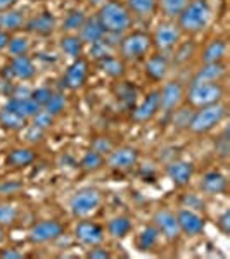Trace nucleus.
I'll use <instances>...</instances> for the list:
<instances>
[{"mask_svg":"<svg viewBox=\"0 0 230 259\" xmlns=\"http://www.w3.org/2000/svg\"><path fill=\"white\" fill-rule=\"evenodd\" d=\"M74 240L83 247H94V245H100L106 242V228L97 221L90 218H82L74 225L73 230Z\"/></svg>","mask_w":230,"mask_h":259,"instance_id":"9d476101","label":"nucleus"},{"mask_svg":"<svg viewBox=\"0 0 230 259\" xmlns=\"http://www.w3.org/2000/svg\"><path fill=\"white\" fill-rule=\"evenodd\" d=\"M216 228L221 235L228 237L230 235V211L228 209H223L220 212V216L216 218Z\"/></svg>","mask_w":230,"mask_h":259,"instance_id":"c03bdc74","label":"nucleus"},{"mask_svg":"<svg viewBox=\"0 0 230 259\" xmlns=\"http://www.w3.org/2000/svg\"><path fill=\"white\" fill-rule=\"evenodd\" d=\"M64 235V227L59 220L56 218H45L36 223H33L28 230V240L33 245H45L50 242L59 240Z\"/></svg>","mask_w":230,"mask_h":259,"instance_id":"6e6552de","label":"nucleus"},{"mask_svg":"<svg viewBox=\"0 0 230 259\" xmlns=\"http://www.w3.org/2000/svg\"><path fill=\"white\" fill-rule=\"evenodd\" d=\"M161 235L158 228L152 223H147L140 228V232L135 235V247L140 252H150L160 245Z\"/></svg>","mask_w":230,"mask_h":259,"instance_id":"a878e982","label":"nucleus"},{"mask_svg":"<svg viewBox=\"0 0 230 259\" xmlns=\"http://www.w3.org/2000/svg\"><path fill=\"white\" fill-rule=\"evenodd\" d=\"M104 166H106V157L100 156L99 152H95L92 149L87 150L80 157V162H78V168L85 171V173H95V171L102 169Z\"/></svg>","mask_w":230,"mask_h":259,"instance_id":"2f4dec72","label":"nucleus"},{"mask_svg":"<svg viewBox=\"0 0 230 259\" xmlns=\"http://www.w3.org/2000/svg\"><path fill=\"white\" fill-rule=\"evenodd\" d=\"M114 147H116L114 142H112L109 137H106V135H99V137H95V139L90 142V149L95 150V152H99L100 156H104V157H106Z\"/></svg>","mask_w":230,"mask_h":259,"instance_id":"ea45409f","label":"nucleus"},{"mask_svg":"<svg viewBox=\"0 0 230 259\" xmlns=\"http://www.w3.org/2000/svg\"><path fill=\"white\" fill-rule=\"evenodd\" d=\"M140 162V150L133 145H120L106 156V166L116 173H128Z\"/></svg>","mask_w":230,"mask_h":259,"instance_id":"1a4fd4ad","label":"nucleus"},{"mask_svg":"<svg viewBox=\"0 0 230 259\" xmlns=\"http://www.w3.org/2000/svg\"><path fill=\"white\" fill-rule=\"evenodd\" d=\"M19 209L11 202H0V225L4 228L12 227L18 221Z\"/></svg>","mask_w":230,"mask_h":259,"instance_id":"58836bf2","label":"nucleus"},{"mask_svg":"<svg viewBox=\"0 0 230 259\" xmlns=\"http://www.w3.org/2000/svg\"><path fill=\"white\" fill-rule=\"evenodd\" d=\"M4 242H6V228L0 225V245H2Z\"/></svg>","mask_w":230,"mask_h":259,"instance_id":"3c124183","label":"nucleus"},{"mask_svg":"<svg viewBox=\"0 0 230 259\" xmlns=\"http://www.w3.org/2000/svg\"><path fill=\"white\" fill-rule=\"evenodd\" d=\"M118 50L123 61H142L152 52V40L145 31H127L118 44Z\"/></svg>","mask_w":230,"mask_h":259,"instance_id":"423d86ee","label":"nucleus"},{"mask_svg":"<svg viewBox=\"0 0 230 259\" xmlns=\"http://www.w3.org/2000/svg\"><path fill=\"white\" fill-rule=\"evenodd\" d=\"M150 223L158 228L161 239H165L166 242H177L182 237L180 233V227H178V220L175 211L168 209V207H160L152 212V218H150Z\"/></svg>","mask_w":230,"mask_h":259,"instance_id":"9b49d317","label":"nucleus"},{"mask_svg":"<svg viewBox=\"0 0 230 259\" xmlns=\"http://www.w3.org/2000/svg\"><path fill=\"white\" fill-rule=\"evenodd\" d=\"M177 220H178V227H180V233L185 237H199L204 233L206 230V218L201 214V211L190 209V207H180L177 212Z\"/></svg>","mask_w":230,"mask_h":259,"instance_id":"ddd939ff","label":"nucleus"},{"mask_svg":"<svg viewBox=\"0 0 230 259\" xmlns=\"http://www.w3.org/2000/svg\"><path fill=\"white\" fill-rule=\"evenodd\" d=\"M170 73V59L163 52H150L144 59V74L152 83L166 81Z\"/></svg>","mask_w":230,"mask_h":259,"instance_id":"2eb2a0df","label":"nucleus"},{"mask_svg":"<svg viewBox=\"0 0 230 259\" xmlns=\"http://www.w3.org/2000/svg\"><path fill=\"white\" fill-rule=\"evenodd\" d=\"M24 23H26V18H24V12L16 11L14 7L9 11L0 12V30L7 31L11 35H14L16 31L23 30Z\"/></svg>","mask_w":230,"mask_h":259,"instance_id":"c756f323","label":"nucleus"},{"mask_svg":"<svg viewBox=\"0 0 230 259\" xmlns=\"http://www.w3.org/2000/svg\"><path fill=\"white\" fill-rule=\"evenodd\" d=\"M211 19L213 9L210 0H189L175 23L185 35H199L210 26Z\"/></svg>","mask_w":230,"mask_h":259,"instance_id":"f257e3e1","label":"nucleus"},{"mask_svg":"<svg viewBox=\"0 0 230 259\" xmlns=\"http://www.w3.org/2000/svg\"><path fill=\"white\" fill-rule=\"evenodd\" d=\"M227 57V41L223 38H213L204 45L201 52V64H213V62H223Z\"/></svg>","mask_w":230,"mask_h":259,"instance_id":"bb28decb","label":"nucleus"},{"mask_svg":"<svg viewBox=\"0 0 230 259\" xmlns=\"http://www.w3.org/2000/svg\"><path fill=\"white\" fill-rule=\"evenodd\" d=\"M52 92L54 90H50L49 87H36L35 90L30 92V97L35 100L40 107H44L45 102H47V100L50 99V95H52Z\"/></svg>","mask_w":230,"mask_h":259,"instance_id":"37998d69","label":"nucleus"},{"mask_svg":"<svg viewBox=\"0 0 230 259\" xmlns=\"http://www.w3.org/2000/svg\"><path fill=\"white\" fill-rule=\"evenodd\" d=\"M78 36H80L85 45H94V44H97V41L106 38L107 33L104 31L97 16H87L85 23H83V26L80 28V31H78Z\"/></svg>","mask_w":230,"mask_h":259,"instance_id":"5701e85b","label":"nucleus"},{"mask_svg":"<svg viewBox=\"0 0 230 259\" xmlns=\"http://www.w3.org/2000/svg\"><path fill=\"white\" fill-rule=\"evenodd\" d=\"M26 123H28L26 119L21 118V116H18L16 112L6 109V107L0 111V126H2L4 130L18 132V130H23L24 126H26Z\"/></svg>","mask_w":230,"mask_h":259,"instance_id":"f704fd0d","label":"nucleus"},{"mask_svg":"<svg viewBox=\"0 0 230 259\" xmlns=\"http://www.w3.org/2000/svg\"><path fill=\"white\" fill-rule=\"evenodd\" d=\"M6 109L16 112L21 118L30 121L33 116H36L42 111V107L30 97V95H12V97L7 100Z\"/></svg>","mask_w":230,"mask_h":259,"instance_id":"412c9836","label":"nucleus"},{"mask_svg":"<svg viewBox=\"0 0 230 259\" xmlns=\"http://www.w3.org/2000/svg\"><path fill=\"white\" fill-rule=\"evenodd\" d=\"M104 202L102 192L95 187H83L71 194L68 200V207L73 218L82 220V218H90L95 212L100 209Z\"/></svg>","mask_w":230,"mask_h":259,"instance_id":"7ed1b4c3","label":"nucleus"},{"mask_svg":"<svg viewBox=\"0 0 230 259\" xmlns=\"http://www.w3.org/2000/svg\"><path fill=\"white\" fill-rule=\"evenodd\" d=\"M225 114H227V107L223 102H216L206 107H199L196 109L194 114L189 118L187 128L194 135H206V133L213 132L218 124L223 121Z\"/></svg>","mask_w":230,"mask_h":259,"instance_id":"39448f33","label":"nucleus"},{"mask_svg":"<svg viewBox=\"0 0 230 259\" xmlns=\"http://www.w3.org/2000/svg\"><path fill=\"white\" fill-rule=\"evenodd\" d=\"M9 40H11V33L0 30V52H6L7 45H9Z\"/></svg>","mask_w":230,"mask_h":259,"instance_id":"de8ad7c7","label":"nucleus"},{"mask_svg":"<svg viewBox=\"0 0 230 259\" xmlns=\"http://www.w3.org/2000/svg\"><path fill=\"white\" fill-rule=\"evenodd\" d=\"M97 19L102 24L104 31L111 36H120L130 31L132 14L128 12L127 6L120 0H107L97 9Z\"/></svg>","mask_w":230,"mask_h":259,"instance_id":"f03ea898","label":"nucleus"},{"mask_svg":"<svg viewBox=\"0 0 230 259\" xmlns=\"http://www.w3.org/2000/svg\"><path fill=\"white\" fill-rule=\"evenodd\" d=\"M189 0H158V7L170 21H177Z\"/></svg>","mask_w":230,"mask_h":259,"instance_id":"c9c22d12","label":"nucleus"},{"mask_svg":"<svg viewBox=\"0 0 230 259\" xmlns=\"http://www.w3.org/2000/svg\"><path fill=\"white\" fill-rule=\"evenodd\" d=\"M199 190L203 192L204 195H210V197L223 195V194H227V190H228V180L220 169H208L206 173L201 177Z\"/></svg>","mask_w":230,"mask_h":259,"instance_id":"a211bd4d","label":"nucleus"},{"mask_svg":"<svg viewBox=\"0 0 230 259\" xmlns=\"http://www.w3.org/2000/svg\"><path fill=\"white\" fill-rule=\"evenodd\" d=\"M6 90H7V80L0 74V95L6 94Z\"/></svg>","mask_w":230,"mask_h":259,"instance_id":"8fccbe9b","label":"nucleus"},{"mask_svg":"<svg viewBox=\"0 0 230 259\" xmlns=\"http://www.w3.org/2000/svg\"><path fill=\"white\" fill-rule=\"evenodd\" d=\"M87 19V14L83 9H71L68 14L64 16L62 19V24H61V30L64 33H78L80 28L83 26Z\"/></svg>","mask_w":230,"mask_h":259,"instance_id":"473e14b6","label":"nucleus"},{"mask_svg":"<svg viewBox=\"0 0 230 259\" xmlns=\"http://www.w3.org/2000/svg\"><path fill=\"white\" fill-rule=\"evenodd\" d=\"M90 73V64L85 57H78V59H73L68 64V68L64 69L61 78V83L66 90H80L83 89V85L87 83V78H89Z\"/></svg>","mask_w":230,"mask_h":259,"instance_id":"f8f14e48","label":"nucleus"},{"mask_svg":"<svg viewBox=\"0 0 230 259\" xmlns=\"http://www.w3.org/2000/svg\"><path fill=\"white\" fill-rule=\"evenodd\" d=\"M89 2H90V4H94V6H97V9H99V7L102 6L104 2H107V0H89Z\"/></svg>","mask_w":230,"mask_h":259,"instance_id":"603ef678","label":"nucleus"},{"mask_svg":"<svg viewBox=\"0 0 230 259\" xmlns=\"http://www.w3.org/2000/svg\"><path fill=\"white\" fill-rule=\"evenodd\" d=\"M104 228H106V235H109L111 239L123 240L133 232V221L127 214H116L107 221Z\"/></svg>","mask_w":230,"mask_h":259,"instance_id":"b1692460","label":"nucleus"},{"mask_svg":"<svg viewBox=\"0 0 230 259\" xmlns=\"http://www.w3.org/2000/svg\"><path fill=\"white\" fill-rule=\"evenodd\" d=\"M161 111L160 106V89L150 90L147 95H144V99L137 104L132 109V121L135 123H147L152 118H156L158 112Z\"/></svg>","mask_w":230,"mask_h":259,"instance_id":"f3484780","label":"nucleus"},{"mask_svg":"<svg viewBox=\"0 0 230 259\" xmlns=\"http://www.w3.org/2000/svg\"><path fill=\"white\" fill-rule=\"evenodd\" d=\"M18 2H19V0H0V12L12 9V7H14Z\"/></svg>","mask_w":230,"mask_h":259,"instance_id":"09e8293b","label":"nucleus"},{"mask_svg":"<svg viewBox=\"0 0 230 259\" xmlns=\"http://www.w3.org/2000/svg\"><path fill=\"white\" fill-rule=\"evenodd\" d=\"M192 56H196L194 40L180 41V44L173 49V62L175 64H185V62H189L192 59Z\"/></svg>","mask_w":230,"mask_h":259,"instance_id":"e433bc0d","label":"nucleus"},{"mask_svg":"<svg viewBox=\"0 0 230 259\" xmlns=\"http://www.w3.org/2000/svg\"><path fill=\"white\" fill-rule=\"evenodd\" d=\"M35 161H36V152L31 147H24V145L11 149L6 154V166L11 169H24L28 166H31Z\"/></svg>","mask_w":230,"mask_h":259,"instance_id":"4be33fe9","label":"nucleus"},{"mask_svg":"<svg viewBox=\"0 0 230 259\" xmlns=\"http://www.w3.org/2000/svg\"><path fill=\"white\" fill-rule=\"evenodd\" d=\"M0 257L2 259H23L26 257V254L23 250H19L18 247H6L0 249Z\"/></svg>","mask_w":230,"mask_h":259,"instance_id":"49530a36","label":"nucleus"},{"mask_svg":"<svg viewBox=\"0 0 230 259\" xmlns=\"http://www.w3.org/2000/svg\"><path fill=\"white\" fill-rule=\"evenodd\" d=\"M97 68L100 69V73H104L107 78L111 80H121L127 73V64L121 57L109 54V56H104L97 59Z\"/></svg>","mask_w":230,"mask_h":259,"instance_id":"393cba45","label":"nucleus"},{"mask_svg":"<svg viewBox=\"0 0 230 259\" xmlns=\"http://www.w3.org/2000/svg\"><path fill=\"white\" fill-rule=\"evenodd\" d=\"M6 69H9V74L18 81H31L36 76V66L30 56L11 57Z\"/></svg>","mask_w":230,"mask_h":259,"instance_id":"aec40b11","label":"nucleus"},{"mask_svg":"<svg viewBox=\"0 0 230 259\" xmlns=\"http://www.w3.org/2000/svg\"><path fill=\"white\" fill-rule=\"evenodd\" d=\"M31 49V41L26 35H11L9 45H7V52L11 57L16 56H28Z\"/></svg>","mask_w":230,"mask_h":259,"instance_id":"72a5a7b5","label":"nucleus"},{"mask_svg":"<svg viewBox=\"0 0 230 259\" xmlns=\"http://www.w3.org/2000/svg\"><path fill=\"white\" fill-rule=\"evenodd\" d=\"M59 50L66 57H69V59L73 61L83 56L85 44H83L82 38L78 36V33H64V36L59 40Z\"/></svg>","mask_w":230,"mask_h":259,"instance_id":"c85d7f7f","label":"nucleus"},{"mask_svg":"<svg viewBox=\"0 0 230 259\" xmlns=\"http://www.w3.org/2000/svg\"><path fill=\"white\" fill-rule=\"evenodd\" d=\"M128 12L132 18H150L158 11V0H125Z\"/></svg>","mask_w":230,"mask_h":259,"instance_id":"7c9ffc66","label":"nucleus"},{"mask_svg":"<svg viewBox=\"0 0 230 259\" xmlns=\"http://www.w3.org/2000/svg\"><path fill=\"white\" fill-rule=\"evenodd\" d=\"M165 173L175 187H178V189H185V187L192 182V178H194L196 166L192 161L175 159V161H171L166 164Z\"/></svg>","mask_w":230,"mask_h":259,"instance_id":"dca6fc26","label":"nucleus"},{"mask_svg":"<svg viewBox=\"0 0 230 259\" xmlns=\"http://www.w3.org/2000/svg\"><path fill=\"white\" fill-rule=\"evenodd\" d=\"M87 259H111L112 252L107 247H104V244L100 245H94V247H89L85 252Z\"/></svg>","mask_w":230,"mask_h":259,"instance_id":"79ce46f5","label":"nucleus"},{"mask_svg":"<svg viewBox=\"0 0 230 259\" xmlns=\"http://www.w3.org/2000/svg\"><path fill=\"white\" fill-rule=\"evenodd\" d=\"M182 35L178 24L175 21H163L156 26V30L150 35V40H152V49L156 52H171L178 44L182 41Z\"/></svg>","mask_w":230,"mask_h":259,"instance_id":"0eeeda50","label":"nucleus"},{"mask_svg":"<svg viewBox=\"0 0 230 259\" xmlns=\"http://www.w3.org/2000/svg\"><path fill=\"white\" fill-rule=\"evenodd\" d=\"M227 74V66L225 62H213V64H201L199 69L194 73L190 81H221L223 76Z\"/></svg>","mask_w":230,"mask_h":259,"instance_id":"cd10ccee","label":"nucleus"},{"mask_svg":"<svg viewBox=\"0 0 230 259\" xmlns=\"http://www.w3.org/2000/svg\"><path fill=\"white\" fill-rule=\"evenodd\" d=\"M185 100V87L178 80H168L163 81V87L160 89V106L161 111L173 112L180 107V104Z\"/></svg>","mask_w":230,"mask_h":259,"instance_id":"4468645a","label":"nucleus"},{"mask_svg":"<svg viewBox=\"0 0 230 259\" xmlns=\"http://www.w3.org/2000/svg\"><path fill=\"white\" fill-rule=\"evenodd\" d=\"M54 119H56L54 116H50L49 112H45L44 109H42L39 114L33 116V118H31V124H33V126H36V128H40V130H44V132H45V130H49L54 124Z\"/></svg>","mask_w":230,"mask_h":259,"instance_id":"a19ab883","label":"nucleus"},{"mask_svg":"<svg viewBox=\"0 0 230 259\" xmlns=\"http://www.w3.org/2000/svg\"><path fill=\"white\" fill-rule=\"evenodd\" d=\"M45 112H49L50 116H54V118H57V116L61 114L62 111L66 109V97L64 94H61V92H52V95H50V99L45 102V106L42 107Z\"/></svg>","mask_w":230,"mask_h":259,"instance_id":"4c0bfd02","label":"nucleus"},{"mask_svg":"<svg viewBox=\"0 0 230 259\" xmlns=\"http://www.w3.org/2000/svg\"><path fill=\"white\" fill-rule=\"evenodd\" d=\"M182 206L199 211L201 206H203V199H201L199 195H196V194H185V195H183V204H182Z\"/></svg>","mask_w":230,"mask_h":259,"instance_id":"a18cd8bd","label":"nucleus"},{"mask_svg":"<svg viewBox=\"0 0 230 259\" xmlns=\"http://www.w3.org/2000/svg\"><path fill=\"white\" fill-rule=\"evenodd\" d=\"M56 28H57V19L50 11L40 12V14L26 19V23H24V30L28 33H31V35H36V36L52 35V33L56 31Z\"/></svg>","mask_w":230,"mask_h":259,"instance_id":"6ab92c4d","label":"nucleus"},{"mask_svg":"<svg viewBox=\"0 0 230 259\" xmlns=\"http://www.w3.org/2000/svg\"><path fill=\"white\" fill-rule=\"evenodd\" d=\"M223 97H225V87L221 85V81H211V83L190 81L189 87L185 89V100L194 109L221 102Z\"/></svg>","mask_w":230,"mask_h":259,"instance_id":"20e7f679","label":"nucleus"}]
</instances>
